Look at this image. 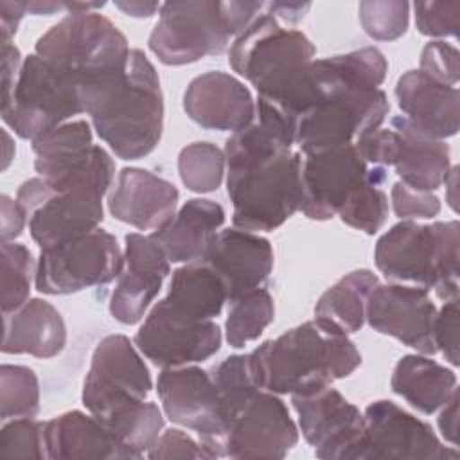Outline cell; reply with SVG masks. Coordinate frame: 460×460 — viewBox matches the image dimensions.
<instances>
[{
    "mask_svg": "<svg viewBox=\"0 0 460 460\" xmlns=\"http://www.w3.org/2000/svg\"><path fill=\"white\" fill-rule=\"evenodd\" d=\"M223 153L235 228L271 232L300 208V153L259 122L232 133Z\"/></svg>",
    "mask_w": 460,
    "mask_h": 460,
    "instance_id": "obj_1",
    "label": "cell"
},
{
    "mask_svg": "<svg viewBox=\"0 0 460 460\" xmlns=\"http://www.w3.org/2000/svg\"><path fill=\"white\" fill-rule=\"evenodd\" d=\"M4 316V354H31L54 358L66 343V327L61 313L43 298H31Z\"/></svg>",
    "mask_w": 460,
    "mask_h": 460,
    "instance_id": "obj_24",
    "label": "cell"
},
{
    "mask_svg": "<svg viewBox=\"0 0 460 460\" xmlns=\"http://www.w3.org/2000/svg\"><path fill=\"white\" fill-rule=\"evenodd\" d=\"M79 113H84L79 81L36 52L27 56L13 95L2 106L4 122L20 138L34 140Z\"/></svg>",
    "mask_w": 460,
    "mask_h": 460,
    "instance_id": "obj_7",
    "label": "cell"
},
{
    "mask_svg": "<svg viewBox=\"0 0 460 460\" xmlns=\"http://www.w3.org/2000/svg\"><path fill=\"white\" fill-rule=\"evenodd\" d=\"M223 223L225 210L219 203L192 198L151 237L162 246L171 262H194L203 257Z\"/></svg>",
    "mask_w": 460,
    "mask_h": 460,
    "instance_id": "obj_25",
    "label": "cell"
},
{
    "mask_svg": "<svg viewBox=\"0 0 460 460\" xmlns=\"http://www.w3.org/2000/svg\"><path fill=\"white\" fill-rule=\"evenodd\" d=\"M129 52L119 27L95 11L68 13L36 41V54L72 74L79 86L124 68Z\"/></svg>",
    "mask_w": 460,
    "mask_h": 460,
    "instance_id": "obj_6",
    "label": "cell"
},
{
    "mask_svg": "<svg viewBox=\"0 0 460 460\" xmlns=\"http://www.w3.org/2000/svg\"><path fill=\"white\" fill-rule=\"evenodd\" d=\"M20 49L11 41H2V106H5L14 92L22 70Z\"/></svg>",
    "mask_w": 460,
    "mask_h": 460,
    "instance_id": "obj_45",
    "label": "cell"
},
{
    "mask_svg": "<svg viewBox=\"0 0 460 460\" xmlns=\"http://www.w3.org/2000/svg\"><path fill=\"white\" fill-rule=\"evenodd\" d=\"M178 189L147 169L124 167L108 198L110 214L138 230H158L176 214Z\"/></svg>",
    "mask_w": 460,
    "mask_h": 460,
    "instance_id": "obj_21",
    "label": "cell"
},
{
    "mask_svg": "<svg viewBox=\"0 0 460 460\" xmlns=\"http://www.w3.org/2000/svg\"><path fill=\"white\" fill-rule=\"evenodd\" d=\"M47 458H129L111 433L90 413L66 411L45 422Z\"/></svg>",
    "mask_w": 460,
    "mask_h": 460,
    "instance_id": "obj_27",
    "label": "cell"
},
{
    "mask_svg": "<svg viewBox=\"0 0 460 460\" xmlns=\"http://www.w3.org/2000/svg\"><path fill=\"white\" fill-rule=\"evenodd\" d=\"M165 300L192 320H214L226 302V289L217 273L201 261L172 271Z\"/></svg>",
    "mask_w": 460,
    "mask_h": 460,
    "instance_id": "obj_29",
    "label": "cell"
},
{
    "mask_svg": "<svg viewBox=\"0 0 460 460\" xmlns=\"http://www.w3.org/2000/svg\"><path fill=\"white\" fill-rule=\"evenodd\" d=\"M221 329L214 320H192L158 300L135 334L137 349L156 367L199 363L221 349Z\"/></svg>",
    "mask_w": 460,
    "mask_h": 460,
    "instance_id": "obj_11",
    "label": "cell"
},
{
    "mask_svg": "<svg viewBox=\"0 0 460 460\" xmlns=\"http://www.w3.org/2000/svg\"><path fill=\"white\" fill-rule=\"evenodd\" d=\"M390 196L394 212L401 219H429L440 212V199L435 194L410 189L402 181L394 183Z\"/></svg>",
    "mask_w": 460,
    "mask_h": 460,
    "instance_id": "obj_42",
    "label": "cell"
},
{
    "mask_svg": "<svg viewBox=\"0 0 460 460\" xmlns=\"http://www.w3.org/2000/svg\"><path fill=\"white\" fill-rule=\"evenodd\" d=\"M102 217L101 194L86 189L52 190L47 185L45 199L29 214V230L40 248H49L99 228Z\"/></svg>",
    "mask_w": 460,
    "mask_h": 460,
    "instance_id": "obj_22",
    "label": "cell"
},
{
    "mask_svg": "<svg viewBox=\"0 0 460 460\" xmlns=\"http://www.w3.org/2000/svg\"><path fill=\"white\" fill-rule=\"evenodd\" d=\"M27 13L25 2H13V0H0V34L2 41H11L16 34L22 18Z\"/></svg>",
    "mask_w": 460,
    "mask_h": 460,
    "instance_id": "obj_47",
    "label": "cell"
},
{
    "mask_svg": "<svg viewBox=\"0 0 460 460\" xmlns=\"http://www.w3.org/2000/svg\"><path fill=\"white\" fill-rule=\"evenodd\" d=\"M187 117L203 129L237 133L255 117V102L250 90L237 77L212 70L194 77L183 92Z\"/></svg>",
    "mask_w": 460,
    "mask_h": 460,
    "instance_id": "obj_20",
    "label": "cell"
},
{
    "mask_svg": "<svg viewBox=\"0 0 460 460\" xmlns=\"http://www.w3.org/2000/svg\"><path fill=\"white\" fill-rule=\"evenodd\" d=\"M458 221L420 225L402 219L376 243L377 270L394 282L435 289L440 300L458 298Z\"/></svg>",
    "mask_w": 460,
    "mask_h": 460,
    "instance_id": "obj_4",
    "label": "cell"
},
{
    "mask_svg": "<svg viewBox=\"0 0 460 460\" xmlns=\"http://www.w3.org/2000/svg\"><path fill=\"white\" fill-rule=\"evenodd\" d=\"M386 181V169L372 165L368 178L347 198L340 208V219L368 235H374L388 217V196L381 189Z\"/></svg>",
    "mask_w": 460,
    "mask_h": 460,
    "instance_id": "obj_31",
    "label": "cell"
},
{
    "mask_svg": "<svg viewBox=\"0 0 460 460\" xmlns=\"http://www.w3.org/2000/svg\"><path fill=\"white\" fill-rule=\"evenodd\" d=\"M124 241V262L110 296V313L117 322L133 325L160 293L171 261L151 235L131 232Z\"/></svg>",
    "mask_w": 460,
    "mask_h": 460,
    "instance_id": "obj_18",
    "label": "cell"
},
{
    "mask_svg": "<svg viewBox=\"0 0 460 460\" xmlns=\"http://www.w3.org/2000/svg\"><path fill=\"white\" fill-rule=\"evenodd\" d=\"M146 455L149 458H208L207 451L199 442L176 428L160 433V437Z\"/></svg>",
    "mask_w": 460,
    "mask_h": 460,
    "instance_id": "obj_44",
    "label": "cell"
},
{
    "mask_svg": "<svg viewBox=\"0 0 460 460\" xmlns=\"http://www.w3.org/2000/svg\"><path fill=\"white\" fill-rule=\"evenodd\" d=\"M36 264L27 246L2 241V314L16 311L29 300Z\"/></svg>",
    "mask_w": 460,
    "mask_h": 460,
    "instance_id": "obj_35",
    "label": "cell"
},
{
    "mask_svg": "<svg viewBox=\"0 0 460 460\" xmlns=\"http://www.w3.org/2000/svg\"><path fill=\"white\" fill-rule=\"evenodd\" d=\"M379 284L370 270H354L322 293L314 305V318L345 334L359 331L365 323L367 298Z\"/></svg>",
    "mask_w": 460,
    "mask_h": 460,
    "instance_id": "obj_30",
    "label": "cell"
},
{
    "mask_svg": "<svg viewBox=\"0 0 460 460\" xmlns=\"http://www.w3.org/2000/svg\"><path fill=\"white\" fill-rule=\"evenodd\" d=\"M456 178H458V167H451L444 183H446V201L453 210H456Z\"/></svg>",
    "mask_w": 460,
    "mask_h": 460,
    "instance_id": "obj_52",
    "label": "cell"
},
{
    "mask_svg": "<svg viewBox=\"0 0 460 460\" xmlns=\"http://www.w3.org/2000/svg\"><path fill=\"white\" fill-rule=\"evenodd\" d=\"M419 70L442 84L455 86L458 81V72H460L456 47H453L442 40L426 43L420 52V68Z\"/></svg>",
    "mask_w": 460,
    "mask_h": 460,
    "instance_id": "obj_41",
    "label": "cell"
},
{
    "mask_svg": "<svg viewBox=\"0 0 460 460\" xmlns=\"http://www.w3.org/2000/svg\"><path fill=\"white\" fill-rule=\"evenodd\" d=\"M2 137H4V162H2V169L5 171L7 167H9V164H11V160L14 158V144H13V140H11V137H9V133L4 129L2 131Z\"/></svg>",
    "mask_w": 460,
    "mask_h": 460,
    "instance_id": "obj_53",
    "label": "cell"
},
{
    "mask_svg": "<svg viewBox=\"0 0 460 460\" xmlns=\"http://www.w3.org/2000/svg\"><path fill=\"white\" fill-rule=\"evenodd\" d=\"M392 129L399 135L397 155L392 164L395 174L410 189L437 190L451 169L449 146L419 131L404 117H394Z\"/></svg>",
    "mask_w": 460,
    "mask_h": 460,
    "instance_id": "obj_26",
    "label": "cell"
},
{
    "mask_svg": "<svg viewBox=\"0 0 460 460\" xmlns=\"http://www.w3.org/2000/svg\"><path fill=\"white\" fill-rule=\"evenodd\" d=\"M368 171L354 144L304 155L298 210L314 221L338 216L347 198L368 178Z\"/></svg>",
    "mask_w": 460,
    "mask_h": 460,
    "instance_id": "obj_16",
    "label": "cell"
},
{
    "mask_svg": "<svg viewBox=\"0 0 460 460\" xmlns=\"http://www.w3.org/2000/svg\"><path fill=\"white\" fill-rule=\"evenodd\" d=\"M115 7L133 18H151L155 13H160L162 4H158V2H115Z\"/></svg>",
    "mask_w": 460,
    "mask_h": 460,
    "instance_id": "obj_50",
    "label": "cell"
},
{
    "mask_svg": "<svg viewBox=\"0 0 460 460\" xmlns=\"http://www.w3.org/2000/svg\"><path fill=\"white\" fill-rule=\"evenodd\" d=\"M93 129L120 160H140L160 142L164 95L147 56L131 49L122 70L79 88Z\"/></svg>",
    "mask_w": 460,
    "mask_h": 460,
    "instance_id": "obj_2",
    "label": "cell"
},
{
    "mask_svg": "<svg viewBox=\"0 0 460 460\" xmlns=\"http://www.w3.org/2000/svg\"><path fill=\"white\" fill-rule=\"evenodd\" d=\"M438 429L442 437L451 444L456 446V435H458V390L451 394V397L442 406V411L438 415Z\"/></svg>",
    "mask_w": 460,
    "mask_h": 460,
    "instance_id": "obj_48",
    "label": "cell"
},
{
    "mask_svg": "<svg viewBox=\"0 0 460 460\" xmlns=\"http://www.w3.org/2000/svg\"><path fill=\"white\" fill-rule=\"evenodd\" d=\"M153 379L144 359L124 334L102 338L83 383L81 401L88 413L104 420L147 399Z\"/></svg>",
    "mask_w": 460,
    "mask_h": 460,
    "instance_id": "obj_10",
    "label": "cell"
},
{
    "mask_svg": "<svg viewBox=\"0 0 460 460\" xmlns=\"http://www.w3.org/2000/svg\"><path fill=\"white\" fill-rule=\"evenodd\" d=\"M363 31L377 41H394L408 31L410 4L401 0H368L358 7Z\"/></svg>",
    "mask_w": 460,
    "mask_h": 460,
    "instance_id": "obj_37",
    "label": "cell"
},
{
    "mask_svg": "<svg viewBox=\"0 0 460 460\" xmlns=\"http://www.w3.org/2000/svg\"><path fill=\"white\" fill-rule=\"evenodd\" d=\"M390 386L410 406L431 415L456 390V374L426 356L406 354L397 361Z\"/></svg>",
    "mask_w": 460,
    "mask_h": 460,
    "instance_id": "obj_28",
    "label": "cell"
},
{
    "mask_svg": "<svg viewBox=\"0 0 460 460\" xmlns=\"http://www.w3.org/2000/svg\"><path fill=\"white\" fill-rule=\"evenodd\" d=\"M298 442V429L277 394L257 390L226 426L221 456L284 458Z\"/></svg>",
    "mask_w": 460,
    "mask_h": 460,
    "instance_id": "obj_15",
    "label": "cell"
},
{
    "mask_svg": "<svg viewBox=\"0 0 460 460\" xmlns=\"http://www.w3.org/2000/svg\"><path fill=\"white\" fill-rule=\"evenodd\" d=\"M210 266L226 289V302L262 288L273 270V248L250 230H219L199 259Z\"/></svg>",
    "mask_w": 460,
    "mask_h": 460,
    "instance_id": "obj_19",
    "label": "cell"
},
{
    "mask_svg": "<svg viewBox=\"0 0 460 460\" xmlns=\"http://www.w3.org/2000/svg\"><path fill=\"white\" fill-rule=\"evenodd\" d=\"M156 392L165 417L196 431L208 458L221 456L225 426L210 372L194 365L164 368L156 379Z\"/></svg>",
    "mask_w": 460,
    "mask_h": 460,
    "instance_id": "obj_12",
    "label": "cell"
},
{
    "mask_svg": "<svg viewBox=\"0 0 460 460\" xmlns=\"http://www.w3.org/2000/svg\"><path fill=\"white\" fill-rule=\"evenodd\" d=\"M395 97L404 119L419 131L444 140L456 135L460 92L442 84L420 70H408L397 79Z\"/></svg>",
    "mask_w": 460,
    "mask_h": 460,
    "instance_id": "obj_23",
    "label": "cell"
},
{
    "mask_svg": "<svg viewBox=\"0 0 460 460\" xmlns=\"http://www.w3.org/2000/svg\"><path fill=\"white\" fill-rule=\"evenodd\" d=\"M268 14H271L277 20H282L286 23H298L305 13L309 11L311 4H302V2H271L264 5Z\"/></svg>",
    "mask_w": 460,
    "mask_h": 460,
    "instance_id": "obj_49",
    "label": "cell"
},
{
    "mask_svg": "<svg viewBox=\"0 0 460 460\" xmlns=\"http://www.w3.org/2000/svg\"><path fill=\"white\" fill-rule=\"evenodd\" d=\"M0 214H2V241H11L23 232L27 212L25 208L7 194L0 196Z\"/></svg>",
    "mask_w": 460,
    "mask_h": 460,
    "instance_id": "obj_46",
    "label": "cell"
},
{
    "mask_svg": "<svg viewBox=\"0 0 460 460\" xmlns=\"http://www.w3.org/2000/svg\"><path fill=\"white\" fill-rule=\"evenodd\" d=\"M90 146H93V135L86 120L65 122L32 140V151L36 158L66 155L86 149Z\"/></svg>",
    "mask_w": 460,
    "mask_h": 460,
    "instance_id": "obj_39",
    "label": "cell"
},
{
    "mask_svg": "<svg viewBox=\"0 0 460 460\" xmlns=\"http://www.w3.org/2000/svg\"><path fill=\"white\" fill-rule=\"evenodd\" d=\"M210 376L219 394L221 419L226 431V426L232 420V417L259 390L250 372V356L248 354L228 356L212 368Z\"/></svg>",
    "mask_w": 460,
    "mask_h": 460,
    "instance_id": "obj_33",
    "label": "cell"
},
{
    "mask_svg": "<svg viewBox=\"0 0 460 460\" xmlns=\"http://www.w3.org/2000/svg\"><path fill=\"white\" fill-rule=\"evenodd\" d=\"M40 411V385L32 368L2 365L0 368V417L2 420L34 417Z\"/></svg>",
    "mask_w": 460,
    "mask_h": 460,
    "instance_id": "obj_36",
    "label": "cell"
},
{
    "mask_svg": "<svg viewBox=\"0 0 460 460\" xmlns=\"http://www.w3.org/2000/svg\"><path fill=\"white\" fill-rule=\"evenodd\" d=\"M298 426L314 455L323 460H358L365 431L359 408L338 390L323 386L291 395Z\"/></svg>",
    "mask_w": 460,
    "mask_h": 460,
    "instance_id": "obj_13",
    "label": "cell"
},
{
    "mask_svg": "<svg viewBox=\"0 0 460 460\" xmlns=\"http://www.w3.org/2000/svg\"><path fill=\"white\" fill-rule=\"evenodd\" d=\"M311 74L323 95L298 122L295 144L304 155L356 144L381 128L390 111L383 90L341 83L323 59H313Z\"/></svg>",
    "mask_w": 460,
    "mask_h": 460,
    "instance_id": "obj_5",
    "label": "cell"
},
{
    "mask_svg": "<svg viewBox=\"0 0 460 460\" xmlns=\"http://www.w3.org/2000/svg\"><path fill=\"white\" fill-rule=\"evenodd\" d=\"M433 343L437 352L453 365H458V298L446 300L433 320Z\"/></svg>",
    "mask_w": 460,
    "mask_h": 460,
    "instance_id": "obj_43",
    "label": "cell"
},
{
    "mask_svg": "<svg viewBox=\"0 0 460 460\" xmlns=\"http://www.w3.org/2000/svg\"><path fill=\"white\" fill-rule=\"evenodd\" d=\"M415 25L420 34L431 38H456L460 2H415Z\"/></svg>",
    "mask_w": 460,
    "mask_h": 460,
    "instance_id": "obj_40",
    "label": "cell"
},
{
    "mask_svg": "<svg viewBox=\"0 0 460 460\" xmlns=\"http://www.w3.org/2000/svg\"><path fill=\"white\" fill-rule=\"evenodd\" d=\"M225 153L210 142H192L178 155V172L181 183L199 194L219 189L225 176Z\"/></svg>",
    "mask_w": 460,
    "mask_h": 460,
    "instance_id": "obj_34",
    "label": "cell"
},
{
    "mask_svg": "<svg viewBox=\"0 0 460 460\" xmlns=\"http://www.w3.org/2000/svg\"><path fill=\"white\" fill-rule=\"evenodd\" d=\"M27 13L31 14H54L56 11H66V2H52V0H36V2H25Z\"/></svg>",
    "mask_w": 460,
    "mask_h": 460,
    "instance_id": "obj_51",
    "label": "cell"
},
{
    "mask_svg": "<svg viewBox=\"0 0 460 460\" xmlns=\"http://www.w3.org/2000/svg\"><path fill=\"white\" fill-rule=\"evenodd\" d=\"M437 305L429 291L417 286L377 284L368 298L365 320L379 334L392 336L420 354H435L433 320Z\"/></svg>",
    "mask_w": 460,
    "mask_h": 460,
    "instance_id": "obj_17",
    "label": "cell"
},
{
    "mask_svg": "<svg viewBox=\"0 0 460 460\" xmlns=\"http://www.w3.org/2000/svg\"><path fill=\"white\" fill-rule=\"evenodd\" d=\"M230 36L225 2L183 0L162 4L147 43L160 63L180 66L223 54Z\"/></svg>",
    "mask_w": 460,
    "mask_h": 460,
    "instance_id": "obj_8",
    "label": "cell"
},
{
    "mask_svg": "<svg viewBox=\"0 0 460 460\" xmlns=\"http://www.w3.org/2000/svg\"><path fill=\"white\" fill-rule=\"evenodd\" d=\"M248 356L255 385L277 395L320 390L361 365L349 334L316 318L266 340Z\"/></svg>",
    "mask_w": 460,
    "mask_h": 460,
    "instance_id": "obj_3",
    "label": "cell"
},
{
    "mask_svg": "<svg viewBox=\"0 0 460 460\" xmlns=\"http://www.w3.org/2000/svg\"><path fill=\"white\" fill-rule=\"evenodd\" d=\"M365 431L358 460H456L458 451L440 442L429 424L404 411L392 401L367 406Z\"/></svg>",
    "mask_w": 460,
    "mask_h": 460,
    "instance_id": "obj_14",
    "label": "cell"
},
{
    "mask_svg": "<svg viewBox=\"0 0 460 460\" xmlns=\"http://www.w3.org/2000/svg\"><path fill=\"white\" fill-rule=\"evenodd\" d=\"M275 318L273 298L264 288H257L230 302L225 322V336L230 347L241 349L255 341Z\"/></svg>",
    "mask_w": 460,
    "mask_h": 460,
    "instance_id": "obj_32",
    "label": "cell"
},
{
    "mask_svg": "<svg viewBox=\"0 0 460 460\" xmlns=\"http://www.w3.org/2000/svg\"><path fill=\"white\" fill-rule=\"evenodd\" d=\"M2 458H47L45 422L34 417H18L5 422L0 431Z\"/></svg>",
    "mask_w": 460,
    "mask_h": 460,
    "instance_id": "obj_38",
    "label": "cell"
},
{
    "mask_svg": "<svg viewBox=\"0 0 460 460\" xmlns=\"http://www.w3.org/2000/svg\"><path fill=\"white\" fill-rule=\"evenodd\" d=\"M124 253L115 235L95 228L61 244L41 248L34 286L43 295H72L115 280Z\"/></svg>",
    "mask_w": 460,
    "mask_h": 460,
    "instance_id": "obj_9",
    "label": "cell"
}]
</instances>
